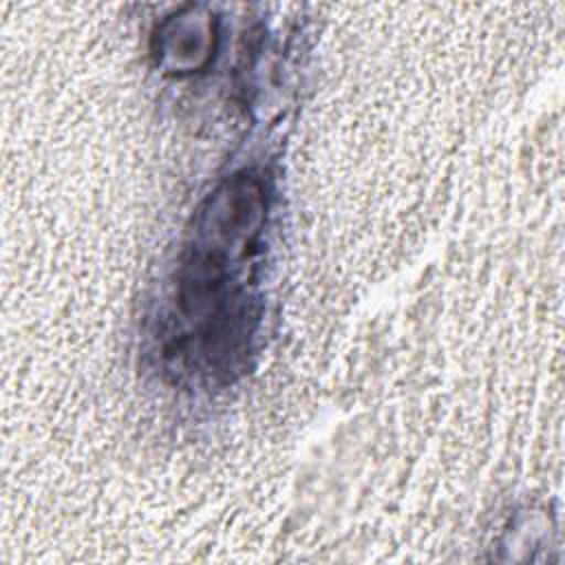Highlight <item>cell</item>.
<instances>
[{"instance_id": "cell-1", "label": "cell", "mask_w": 565, "mask_h": 565, "mask_svg": "<svg viewBox=\"0 0 565 565\" xmlns=\"http://www.w3.org/2000/svg\"><path fill=\"white\" fill-rule=\"evenodd\" d=\"M267 216L265 185L254 174L221 183L194 218L192 238L179 267L177 309L190 344L185 358L201 355L205 371H227L249 338V263Z\"/></svg>"}]
</instances>
